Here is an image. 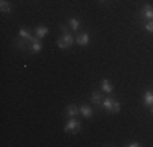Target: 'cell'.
<instances>
[{
	"label": "cell",
	"instance_id": "obj_1",
	"mask_svg": "<svg viewBox=\"0 0 153 147\" xmlns=\"http://www.w3.org/2000/svg\"><path fill=\"white\" fill-rule=\"evenodd\" d=\"M74 43H75V36L68 31V28L65 25H60V36L57 39V46L60 49H68V47H72Z\"/></svg>",
	"mask_w": 153,
	"mask_h": 147
},
{
	"label": "cell",
	"instance_id": "obj_2",
	"mask_svg": "<svg viewBox=\"0 0 153 147\" xmlns=\"http://www.w3.org/2000/svg\"><path fill=\"white\" fill-rule=\"evenodd\" d=\"M101 108L104 110V111H111V113H119L121 111V103L117 100H114V98L108 97V98H103V101H101Z\"/></svg>",
	"mask_w": 153,
	"mask_h": 147
},
{
	"label": "cell",
	"instance_id": "obj_3",
	"mask_svg": "<svg viewBox=\"0 0 153 147\" xmlns=\"http://www.w3.org/2000/svg\"><path fill=\"white\" fill-rule=\"evenodd\" d=\"M137 20L140 21H145V20H153V5H150V3H147V5L142 7V10H138L137 12Z\"/></svg>",
	"mask_w": 153,
	"mask_h": 147
},
{
	"label": "cell",
	"instance_id": "obj_4",
	"mask_svg": "<svg viewBox=\"0 0 153 147\" xmlns=\"http://www.w3.org/2000/svg\"><path fill=\"white\" fill-rule=\"evenodd\" d=\"M80 129H82V123L76 119V116L70 118V119L67 121V124L64 126V131L68 132V134H78Z\"/></svg>",
	"mask_w": 153,
	"mask_h": 147
},
{
	"label": "cell",
	"instance_id": "obj_5",
	"mask_svg": "<svg viewBox=\"0 0 153 147\" xmlns=\"http://www.w3.org/2000/svg\"><path fill=\"white\" fill-rule=\"evenodd\" d=\"M90 41H91L90 33H80L75 36V44H78V46H88Z\"/></svg>",
	"mask_w": 153,
	"mask_h": 147
},
{
	"label": "cell",
	"instance_id": "obj_6",
	"mask_svg": "<svg viewBox=\"0 0 153 147\" xmlns=\"http://www.w3.org/2000/svg\"><path fill=\"white\" fill-rule=\"evenodd\" d=\"M47 33H49V28L44 26V25H38V26H36V29H34V36L39 39V41L46 38Z\"/></svg>",
	"mask_w": 153,
	"mask_h": 147
},
{
	"label": "cell",
	"instance_id": "obj_7",
	"mask_svg": "<svg viewBox=\"0 0 153 147\" xmlns=\"http://www.w3.org/2000/svg\"><path fill=\"white\" fill-rule=\"evenodd\" d=\"M18 36H20V38H23V39H26V41H30V43H36V41H39V39L36 38L34 34H31V33L28 31V29H25V28H21V29H20Z\"/></svg>",
	"mask_w": 153,
	"mask_h": 147
},
{
	"label": "cell",
	"instance_id": "obj_8",
	"mask_svg": "<svg viewBox=\"0 0 153 147\" xmlns=\"http://www.w3.org/2000/svg\"><path fill=\"white\" fill-rule=\"evenodd\" d=\"M15 46L18 47V49H21V51H28V49H31V43L30 41H26V39H23V38H18L15 39Z\"/></svg>",
	"mask_w": 153,
	"mask_h": 147
},
{
	"label": "cell",
	"instance_id": "obj_9",
	"mask_svg": "<svg viewBox=\"0 0 153 147\" xmlns=\"http://www.w3.org/2000/svg\"><path fill=\"white\" fill-rule=\"evenodd\" d=\"M80 115L86 119H91L93 118V108L88 105H80Z\"/></svg>",
	"mask_w": 153,
	"mask_h": 147
},
{
	"label": "cell",
	"instance_id": "obj_10",
	"mask_svg": "<svg viewBox=\"0 0 153 147\" xmlns=\"http://www.w3.org/2000/svg\"><path fill=\"white\" fill-rule=\"evenodd\" d=\"M101 92H104V93H108V95H111L112 92H114V87H112V83L109 82L108 79L101 80Z\"/></svg>",
	"mask_w": 153,
	"mask_h": 147
},
{
	"label": "cell",
	"instance_id": "obj_11",
	"mask_svg": "<svg viewBox=\"0 0 153 147\" xmlns=\"http://www.w3.org/2000/svg\"><path fill=\"white\" fill-rule=\"evenodd\" d=\"M78 113H80V106H76V105H68L67 108H65V115L68 118L78 116Z\"/></svg>",
	"mask_w": 153,
	"mask_h": 147
},
{
	"label": "cell",
	"instance_id": "obj_12",
	"mask_svg": "<svg viewBox=\"0 0 153 147\" xmlns=\"http://www.w3.org/2000/svg\"><path fill=\"white\" fill-rule=\"evenodd\" d=\"M143 105L148 106V108H152V106H153V92L152 90H147L143 93Z\"/></svg>",
	"mask_w": 153,
	"mask_h": 147
},
{
	"label": "cell",
	"instance_id": "obj_13",
	"mask_svg": "<svg viewBox=\"0 0 153 147\" xmlns=\"http://www.w3.org/2000/svg\"><path fill=\"white\" fill-rule=\"evenodd\" d=\"M13 7L8 0H0V12L2 13H12Z\"/></svg>",
	"mask_w": 153,
	"mask_h": 147
},
{
	"label": "cell",
	"instance_id": "obj_14",
	"mask_svg": "<svg viewBox=\"0 0 153 147\" xmlns=\"http://www.w3.org/2000/svg\"><path fill=\"white\" fill-rule=\"evenodd\" d=\"M103 97H101V92H93L91 93V103L93 105H101Z\"/></svg>",
	"mask_w": 153,
	"mask_h": 147
},
{
	"label": "cell",
	"instance_id": "obj_15",
	"mask_svg": "<svg viewBox=\"0 0 153 147\" xmlns=\"http://www.w3.org/2000/svg\"><path fill=\"white\" fill-rule=\"evenodd\" d=\"M68 25H70V28L74 29V31H78L80 26H82V23H80L78 18H70V20H68Z\"/></svg>",
	"mask_w": 153,
	"mask_h": 147
},
{
	"label": "cell",
	"instance_id": "obj_16",
	"mask_svg": "<svg viewBox=\"0 0 153 147\" xmlns=\"http://www.w3.org/2000/svg\"><path fill=\"white\" fill-rule=\"evenodd\" d=\"M31 52H34V54H38V52H41L42 51V44L41 41H36V43H31Z\"/></svg>",
	"mask_w": 153,
	"mask_h": 147
},
{
	"label": "cell",
	"instance_id": "obj_17",
	"mask_svg": "<svg viewBox=\"0 0 153 147\" xmlns=\"http://www.w3.org/2000/svg\"><path fill=\"white\" fill-rule=\"evenodd\" d=\"M143 29L147 33H153V20H148L147 23L143 25Z\"/></svg>",
	"mask_w": 153,
	"mask_h": 147
},
{
	"label": "cell",
	"instance_id": "obj_18",
	"mask_svg": "<svg viewBox=\"0 0 153 147\" xmlns=\"http://www.w3.org/2000/svg\"><path fill=\"white\" fill-rule=\"evenodd\" d=\"M126 146H127V147H138V146H142V144H140L138 141H130V142H127Z\"/></svg>",
	"mask_w": 153,
	"mask_h": 147
},
{
	"label": "cell",
	"instance_id": "obj_19",
	"mask_svg": "<svg viewBox=\"0 0 153 147\" xmlns=\"http://www.w3.org/2000/svg\"><path fill=\"white\" fill-rule=\"evenodd\" d=\"M100 2H106V0H100Z\"/></svg>",
	"mask_w": 153,
	"mask_h": 147
},
{
	"label": "cell",
	"instance_id": "obj_20",
	"mask_svg": "<svg viewBox=\"0 0 153 147\" xmlns=\"http://www.w3.org/2000/svg\"><path fill=\"white\" fill-rule=\"evenodd\" d=\"M152 115H153V108H152Z\"/></svg>",
	"mask_w": 153,
	"mask_h": 147
}]
</instances>
